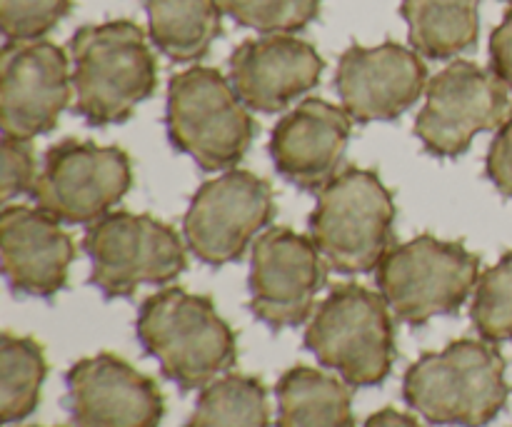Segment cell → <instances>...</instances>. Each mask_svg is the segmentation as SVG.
<instances>
[{
    "instance_id": "cell-9",
    "label": "cell",
    "mask_w": 512,
    "mask_h": 427,
    "mask_svg": "<svg viewBox=\"0 0 512 427\" xmlns=\"http://www.w3.org/2000/svg\"><path fill=\"white\" fill-rule=\"evenodd\" d=\"M130 183L133 168L125 150L70 138L45 153L30 195L63 225H93L125 198Z\"/></svg>"
},
{
    "instance_id": "cell-26",
    "label": "cell",
    "mask_w": 512,
    "mask_h": 427,
    "mask_svg": "<svg viewBox=\"0 0 512 427\" xmlns=\"http://www.w3.org/2000/svg\"><path fill=\"white\" fill-rule=\"evenodd\" d=\"M73 8V0H0V28L8 40H38Z\"/></svg>"
},
{
    "instance_id": "cell-28",
    "label": "cell",
    "mask_w": 512,
    "mask_h": 427,
    "mask_svg": "<svg viewBox=\"0 0 512 427\" xmlns=\"http://www.w3.org/2000/svg\"><path fill=\"white\" fill-rule=\"evenodd\" d=\"M485 175L503 198L512 200V118L493 138L485 160Z\"/></svg>"
},
{
    "instance_id": "cell-12",
    "label": "cell",
    "mask_w": 512,
    "mask_h": 427,
    "mask_svg": "<svg viewBox=\"0 0 512 427\" xmlns=\"http://www.w3.org/2000/svg\"><path fill=\"white\" fill-rule=\"evenodd\" d=\"M328 270L313 238L290 228H268L253 243L250 310L270 330L298 328L313 313Z\"/></svg>"
},
{
    "instance_id": "cell-22",
    "label": "cell",
    "mask_w": 512,
    "mask_h": 427,
    "mask_svg": "<svg viewBox=\"0 0 512 427\" xmlns=\"http://www.w3.org/2000/svg\"><path fill=\"white\" fill-rule=\"evenodd\" d=\"M268 390L258 378L225 373L200 390L185 427H268Z\"/></svg>"
},
{
    "instance_id": "cell-7",
    "label": "cell",
    "mask_w": 512,
    "mask_h": 427,
    "mask_svg": "<svg viewBox=\"0 0 512 427\" xmlns=\"http://www.w3.org/2000/svg\"><path fill=\"white\" fill-rule=\"evenodd\" d=\"M380 295L405 325L455 315L480 280V258L463 243L420 235L393 245L375 270Z\"/></svg>"
},
{
    "instance_id": "cell-32",
    "label": "cell",
    "mask_w": 512,
    "mask_h": 427,
    "mask_svg": "<svg viewBox=\"0 0 512 427\" xmlns=\"http://www.w3.org/2000/svg\"><path fill=\"white\" fill-rule=\"evenodd\" d=\"M510 3H512V0H510Z\"/></svg>"
},
{
    "instance_id": "cell-27",
    "label": "cell",
    "mask_w": 512,
    "mask_h": 427,
    "mask_svg": "<svg viewBox=\"0 0 512 427\" xmlns=\"http://www.w3.org/2000/svg\"><path fill=\"white\" fill-rule=\"evenodd\" d=\"M38 170H35L33 140L3 138V170H0V198L3 205L18 195L33 193Z\"/></svg>"
},
{
    "instance_id": "cell-18",
    "label": "cell",
    "mask_w": 512,
    "mask_h": 427,
    "mask_svg": "<svg viewBox=\"0 0 512 427\" xmlns=\"http://www.w3.org/2000/svg\"><path fill=\"white\" fill-rule=\"evenodd\" d=\"M353 118L345 108L320 98L295 105L270 135V155L288 183L323 190L340 173Z\"/></svg>"
},
{
    "instance_id": "cell-5",
    "label": "cell",
    "mask_w": 512,
    "mask_h": 427,
    "mask_svg": "<svg viewBox=\"0 0 512 427\" xmlns=\"http://www.w3.org/2000/svg\"><path fill=\"white\" fill-rule=\"evenodd\" d=\"M303 343L350 388L385 383L395 360L390 305L363 285H338L315 310Z\"/></svg>"
},
{
    "instance_id": "cell-23",
    "label": "cell",
    "mask_w": 512,
    "mask_h": 427,
    "mask_svg": "<svg viewBox=\"0 0 512 427\" xmlns=\"http://www.w3.org/2000/svg\"><path fill=\"white\" fill-rule=\"evenodd\" d=\"M48 375V360L38 340L3 333L0 338V418L20 423L35 413L40 388Z\"/></svg>"
},
{
    "instance_id": "cell-16",
    "label": "cell",
    "mask_w": 512,
    "mask_h": 427,
    "mask_svg": "<svg viewBox=\"0 0 512 427\" xmlns=\"http://www.w3.org/2000/svg\"><path fill=\"white\" fill-rule=\"evenodd\" d=\"M323 68L308 40L288 33L260 35L233 50L230 83L250 110L280 113L320 83Z\"/></svg>"
},
{
    "instance_id": "cell-10",
    "label": "cell",
    "mask_w": 512,
    "mask_h": 427,
    "mask_svg": "<svg viewBox=\"0 0 512 427\" xmlns=\"http://www.w3.org/2000/svg\"><path fill=\"white\" fill-rule=\"evenodd\" d=\"M512 115L510 90L493 70L455 60L430 78L415 138L435 158H458L485 130H500Z\"/></svg>"
},
{
    "instance_id": "cell-30",
    "label": "cell",
    "mask_w": 512,
    "mask_h": 427,
    "mask_svg": "<svg viewBox=\"0 0 512 427\" xmlns=\"http://www.w3.org/2000/svg\"><path fill=\"white\" fill-rule=\"evenodd\" d=\"M365 427H423V425H420L415 418H410V415L400 413V410L385 408L380 410V413L370 415V418L365 420Z\"/></svg>"
},
{
    "instance_id": "cell-11",
    "label": "cell",
    "mask_w": 512,
    "mask_h": 427,
    "mask_svg": "<svg viewBox=\"0 0 512 427\" xmlns=\"http://www.w3.org/2000/svg\"><path fill=\"white\" fill-rule=\"evenodd\" d=\"M273 188L250 170L230 168L200 185L183 220L185 245L205 265L243 258L255 235L273 220Z\"/></svg>"
},
{
    "instance_id": "cell-21",
    "label": "cell",
    "mask_w": 512,
    "mask_h": 427,
    "mask_svg": "<svg viewBox=\"0 0 512 427\" xmlns=\"http://www.w3.org/2000/svg\"><path fill=\"white\" fill-rule=\"evenodd\" d=\"M480 0H403L410 45L430 60H448L473 50L480 33Z\"/></svg>"
},
{
    "instance_id": "cell-25",
    "label": "cell",
    "mask_w": 512,
    "mask_h": 427,
    "mask_svg": "<svg viewBox=\"0 0 512 427\" xmlns=\"http://www.w3.org/2000/svg\"><path fill=\"white\" fill-rule=\"evenodd\" d=\"M218 3L235 23L265 35L303 30L320 13V0H218Z\"/></svg>"
},
{
    "instance_id": "cell-19",
    "label": "cell",
    "mask_w": 512,
    "mask_h": 427,
    "mask_svg": "<svg viewBox=\"0 0 512 427\" xmlns=\"http://www.w3.org/2000/svg\"><path fill=\"white\" fill-rule=\"evenodd\" d=\"M275 427H355L353 395L348 383L295 365L278 380Z\"/></svg>"
},
{
    "instance_id": "cell-29",
    "label": "cell",
    "mask_w": 512,
    "mask_h": 427,
    "mask_svg": "<svg viewBox=\"0 0 512 427\" xmlns=\"http://www.w3.org/2000/svg\"><path fill=\"white\" fill-rule=\"evenodd\" d=\"M490 65H493L490 70L508 85L512 93V8L490 35Z\"/></svg>"
},
{
    "instance_id": "cell-6",
    "label": "cell",
    "mask_w": 512,
    "mask_h": 427,
    "mask_svg": "<svg viewBox=\"0 0 512 427\" xmlns=\"http://www.w3.org/2000/svg\"><path fill=\"white\" fill-rule=\"evenodd\" d=\"M165 128L175 150L203 170H230L253 143V118L220 70L193 65L168 85Z\"/></svg>"
},
{
    "instance_id": "cell-8",
    "label": "cell",
    "mask_w": 512,
    "mask_h": 427,
    "mask_svg": "<svg viewBox=\"0 0 512 427\" xmlns=\"http://www.w3.org/2000/svg\"><path fill=\"white\" fill-rule=\"evenodd\" d=\"M83 250L90 283L108 300L130 298L143 285L173 283L188 265L180 235L153 215L108 213L88 225Z\"/></svg>"
},
{
    "instance_id": "cell-13",
    "label": "cell",
    "mask_w": 512,
    "mask_h": 427,
    "mask_svg": "<svg viewBox=\"0 0 512 427\" xmlns=\"http://www.w3.org/2000/svg\"><path fill=\"white\" fill-rule=\"evenodd\" d=\"M73 73L68 55L50 40H8L0 55L3 138L33 140L50 133L68 108Z\"/></svg>"
},
{
    "instance_id": "cell-20",
    "label": "cell",
    "mask_w": 512,
    "mask_h": 427,
    "mask_svg": "<svg viewBox=\"0 0 512 427\" xmlns=\"http://www.w3.org/2000/svg\"><path fill=\"white\" fill-rule=\"evenodd\" d=\"M148 33L155 48L175 63H193L223 33L218 0H145Z\"/></svg>"
},
{
    "instance_id": "cell-14",
    "label": "cell",
    "mask_w": 512,
    "mask_h": 427,
    "mask_svg": "<svg viewBox=\"0 0 512 427\" xmlns=\"http://www.w3.org/2000/svg\"><path fill=\"white\" fill-rule=\"evenodd\" d=\"M65 388V408L78 427H158L165 415L155 380L113 353L78 360Z\"/></svg>"
},
{
    "instance_id": "cell-31",
    "label": "cell",
    "mask_w": 512,
    "mask_h": 427,
    "mask_svg": "<svg viewBox=\"0 0 512 427\" xmlns=\"http://www.w3.org/2000/svg\"><path fill=\"white\" fill-rule=\"evenodd\" d=\"M28 427H40V425H28Z\"/></svg>"
},
{
    "instance_id": "cell-3",
    "label": "cell",
    "mask_w": 512,
    "mask_h": 427,
    "mask_svg": "<svg viewBox=\"0 0 512 427\" xmlns=\"http://www.w3.org/2000/svg\"><path fill=\"white\" fill-rule=\"evenodd\" d=\"M75 113L90 125H120L158 85L155 55L133 20L85 25L70 40Z\"/></svg>"
},
{
    "instance_id": "cell-24",
    "label": "cell",
    "mask_w": 512,
    "mask_h": 427,
    "mask_svg": "<svg viewBox=\"0 0 512 427\" xmlns=\"http://www.w3.org/2000/svg\"><path fill=\"white\" fill-rule=\"evenodd\" d=\"M470 320L488 343H512V250L480 275Z\"/></svg>"
},
{
    "instance_id": "cell-1",
    "label": "cell",
    "mask_w": 512,
    "mask_h": 427,
    "mask_svg": "<svg viewBox=\"0 0 512 427\" xmlns=\"http://www.w3.org/2000/svg\"><path fill=\"white\" fill-rule=\"evenodd\" d=\"M135 335L165 378L183 393L208 388L238 363L230 325L220 318L208 295L165 288L140 305Z\"/></svg>"
},
{
    "instance_id": "cell-2",
    "label": "cell",
    "mask_w": 512,
    "mask_h": 427,
    "mask_svg": "<svg viewBox=\"0 0 512 427\" xmlns=\"http://www.w3.org/2000/svg\"><path fill=\"white\" fill-rule=\"evenodd\" d=\"M505 358L488 340H453L443 353H425L408 368L403 400L433 425L485 427L508 405Z\"/></svg>"
},
{
    "instance_id": "cell-17",
    "label": "cell",
    "mask_w": 512,
    "mask_h": 427,
    "mask_svg": "<svg viewBox=\"0 0 512 427\" xmlns=\"http://www.w3.org/2000/svg\"><path fill=\"white\" fill-rule=\"evenodd\" d=\"M60 220L40 208L5 205L0 213V263L10 290L23 298H53L68 285L75 258Z\"/></svg>"
},
{
    "instance_id": "cell-4",
    "label": "cell",
    "mask_w": 512,
    "mask_h": 427,
    "mask_svg": "<svg viewBox=\"0 0 512 427\" xmlns=\"http://www.w3.org/2000/svg\"><path fill=\"white\" fill-rule=\"evenodd\" d=\"M393 220V193L380 175L345 168L320 190L310 238L335 273H373L395 245Z\"/></svg>"
},
{
    "instance_id": "cell-15",
    "label": "cell",
    "mask_w": 512,
    "mask_h": 427,
    "mask_svg": "<svg viewBox=\"0 0 512 427\" xmlns=\"http://www.w3.org/2000/svg\"><path fill=\"white\" fill-rule=\"evenodd\" d=\"M428 83V68L418 50L400 43L350 45L335 73L340 103L355 123L400 118L418 103Z\"/></svg>"
}]
</instances>
